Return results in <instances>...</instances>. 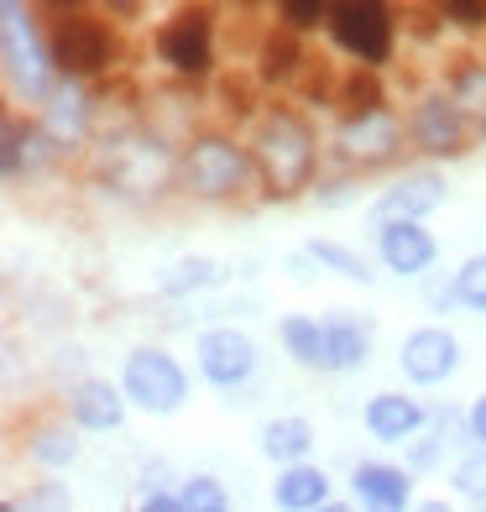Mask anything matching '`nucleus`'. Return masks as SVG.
I'll return each instance as SVG.
<instances>
[{
  "mask_svg": "<svg viewBox=\"0 0 486 512\" xmlns=\"http://www.w3.org/2000/svg\"><path fill=\"white\" fill-rule=\"evenodd\" d=\"M251 157L262 168V199H298L319 189V168H324V147H319V126L298 100H267L262 115L246 126Z\"/></svg>",
  "mask_w": 486,
  "mask_h": 512,
  "instance_id": "obj_1",
  "label": "nucleus"
},
{
  "mask_svg": "<svg viewBox=\"0 0 486 512\" xmlns=\"http://www.w3.org/2000/svg\"><path fill=\"white\" fill-rule=\"evenodd\" d=\"M178 189L199 204H241L262 189V168L251 142L230 126H204L194 142L178 147Z\"/></svg>",
  "mask_w": 486,
  "mask_h": 512,
  "instance_id": "obj_2",
  "label": "nucleus"
},
{
  "mask_svg": "<svg viewBox=\"0 0 486 512\" xmlns=\"http://www.w3.org/2000/svg\"><path fill=\"white\" fill-rule=\"evenodd\" d=\"M48 11L27 6V0H6L0 6V74H6V95L27 110H48L63 89V74L48 48Z\"/></svg>",
  "mask_w": 486,
  "mask_h": 512,
  "instance_id": "obj_3",
  "label": "nucleus"
},
{
  "mask_svg": "<svg viewBox=\"0 0 486 512\" xmlns=\"http://www.w3.org/2000/svg\"><path fill=\"white\" fill-rule=\"evenodd\" d=\"M53 21H48V48H53V63L63 84H84L95 89L105 84L110 74H121L126 63V42H121V27L105 16V6H42Z\"/></svg>",
  "mask_w": 486,
  "mask_h": 512,
  "instance_id": "obj_4",
  "label": "nucleus"
},
{
  "mask_svg": "<svg viewBox=\"0 0 486 512\" xmlns=\"http://www.w3.org/2000/svg\"><path fill=\"white\" fill-rule=\"evenodd\" d=\"M152 58L178 84H215L220 79V6H178L152 32Z\"/></svg>",
  "mask_w": 486,
  "mask_h": 512,
  "instance_id": "obj_5",
  "label": "nucleus"
},
{
  "mask_svg": "<svg viewBox=\"0 0 486 512\" xmlns=\"http://www.w3.org/2000/svg\"><path fill=\"white\" fill-rule=\"evenodd\" d=\"M324 37L345 63L366 74H387L398 63V11L387 0H335Z\"/></svg>",
  "mask_w": 486,
  "mask_h": 512,
  "instance_id": "obj_6",
  "label": "nucleus"
},
{
  "mask_svg": "<svg viewBox=\"0 0 486 512\" xmlns=\"http://www.w3.org/2000/svg\"><path fill=\"white\" fill-rule=\"evenodd\" d=\"M408 147V121L398 105H387L377 115H335V131L324 142V157L345 173H377V168H392Z\"/></svg>",
  "mask_w": 486,
  "mask_h": 512,
  "instance_id": "obj_7",
  "label": "nucleus"
},
{
  "mask_svg": "<svg viewBox=\"0 0 486 512\" xmlns=\"http://www.w3.org/2000/svg\"><path fill=\"white\" fill-rule=\"evenodd\" d=\"M121 392H126V403L136 413H147V418H173L189 408V366H183L168 345H131L126 361H121Z\"/></svg>",
  "mask_w": 486,
  "mask_h": 512,
  "instance_id": "obj_8",
  "label": "nucleus"
},
{
  "mask_svg": "<svg viewBox=\"0 0 486 512\" xmlns=\"http://www.w3.org/2000/svg\"><path fill=\"white\" fill-rule=\"evenodd\" d=\"M403 121H408V147L419 152L429 168L434 162H455V157L476 152V115L460 110L439 84L408 100Z\"/></svg>",
  "mask_w": 486,
  "mask_h": 512,
  "instance_id": "obj_9",
  "label": "nucleus"
},
{
  "mask_svg": "<svg viewBox=\"0 0 486 512\" xmlns=\"http://www.w3.org/2000/svg\"><path fill=\"white\" fill-rule=\"evenodd\" d=\"M445 204H450V178L439 168H429V162H413V168L392 173L377 189L366 220H372V230L377 225H398V220H419L424 225L434 209H445Z\"/></svg>",
  "mask_w": 486,
  "mask_h": 512,
  "instance_id": "obj_10",
  "label": "nucleus"
},
{
  "mask_svg": "<svg viewBox=\"0 0 486 512\" xmlns=\"http://www.w3.org/2000/svg\"><path fill=\"white\" fill-rule=\"evenodd\" d=\"M194 366L215 392H241L262 366V351L241 324H210L194 335Z\"/></svg>",
  "mask_w": 486,
  "mask_h": 512,
  "instance_id": "obj_11",
  "label": "nucleus"
},
{
  "mask_svg": "<svg viewBox=\"0 0 486 512\" xmlns=\"http://www.w3.org/2000/svg\"><path fill=\"white\" fill-rule=\"evenodd\" d=\"M58 162H68V152L48 136V126L37 115H21V110H6V131H0V178L11 183H32L42 173H53Z\"/></svg>",
  "mask_w": 486,
  "mask_h": 512,
  "instance_id": "obj_12",
  "label": "nucleus"
},
{
  "mask_svg": "<svg viewBox=\"0 0 486 512\" xmlns=\"http://www.w3.org/2000/svg\"><path fill=\"white\" fill-rule=\"evenodd\" d=\"M398 371L408 387H445L460 371V335L450 324H413L398 345Z\"/></svg>",
  "mask_w": 486,
  "mask_h": 512,
  "instance_id": "obj_13",
  "label": "nucleus"
},
{
  "mask_svg": "<svg viewBox=\"0 0 486 512\" xmlns=\"http://www.w3.org/2000/svg\"><path fill=\"white\" fill-rule=\"evenodd\" d=\"M372 246H377L382 272L403 277V283H424V277H434L439 241H434V230H429V225H419V220L377 225V230H372Z\"/></svg>",
  "mask_w": 486,
  "mask_h": 512,
  "instance_id": "obj_14",
  "label": "nucleus"
},
{
  "mask_svg": "<svg viewBox=\"0 0 486 512\" xmlns=\"http://www.w3.org/2000/svg\"><path fill=\"white\" fill-rule=\"evenodd\" d=\"M37 121L48 126V136H53L68 157H74V152H84L89 142H100L105 100L95 95V89H84V84H63L58 95H53V105L42 110Z\"/></svg>",
  "mask_w": 486,
  "mask_h": 512,
  "instance_id": "obj_15",
  "label": "nucleus"
},
{
  "mask_svg": "<svg viewBox=\"0 0 486 512\" xmlns=\"http://www.w3.org/2000/svg\"><path fill=\"white\" fill-rule=\"evenodd\" d=\"M63 413L74 418V429L79 434H115V429H126V392L121 382H110V377H74L63 387Z\"/></svg>",
  "mask_w": 486,
  "mask_h": 512,
  "instance_id": "obj_16",
  "label": "nucleus"
},
{
  "mask_svg": "<svg viewBox=\"0 0 486 512\" xmlns=\"http://www.w3.org/2000/svg\"><path fill=\"white\" fill-rule=\"evenodd\" d=\"M429 403L413 398L403 387H382L361 403V429L377 439V445H413L424 429H429Z\"/></svg>",
  "mask_w": 486,
  "mask_h": 512,
  "instance_id": "obj_17",
  "label": "nucleus"
},
{
  "mask_svg": "<svg viewBox=\"0 0 486 512\" xmlns=\"http://www.w3.org/2000/svg\"><path fill=\"white\" fill-rule=\"evenodd\" d=\"M351 502L361 512H413L419 497H413V471L398 460H356L351 465Z\"/></svg>",
  "mask_w": 486,
  "mask_h": 512,
  "instance_id": "obj_18",
  "label": "nucleus"
},
{
  "mask_svg": "<svg viewBox=\"0 0 486 512\" xmlns=\"http://www.w3.org/2000/svg\"><path fill=\"white\" fill-rule=\"evenodd\" d=\"M319 319H324V371L319 377H356V371H366L377 324L356 309H330Z\"/></svg>",
  "mask_w": 486,
  "mask_h": 512,
  "instance_id": "obj_19",
  "label": "nucleus"
},
{
  "mask_svg": "<svg viewBox=\"0 0 486 512\" xmlns=\"http://www.w3.org/2000/svg\"><path fill=\"white\" fill-rule=\"evenodd\" d=\"M21 455H27L42 476H63V471L79 465L84 439L74 429V418L58 408V413H42V418H32V424L21 429Z\"/></svg>",
  "mask_w": 486,
  "mask_h": 512,
  "instance_id": "obj_20",
  "label": "nucleus"
},
{
  "mask_svg": "<svg viewBox=\"0 0 486 512\" xmlns=\"http://www.w3.org/2000/svg\"><path fill=\"white\" fill-rule=\"evenodd\" d=\"M455 445H466L471 450V439H466V408H455V403H439L429 413V429L413 439V445H403V465L413 476H434V471H445V455Z\"/></svg>",
  "mask_w": 486,
  "mask_h": 512,
  "instance_id": "obj_21",
  "label": "nucleus"
},
{
  "mask_svg": "<svg viewBox=\"0 0 486 512\" xmlns=\"http://www.w3.org/2000/svg\"><path fill=\"white\" fill-rule=\"evenodd\" d=\"M251 79H257L262 89H293L298 79H309L304 37H293L272 21V27L262 32V42H257V53H251Z\"/></svg>",
  "mask_w": 486,
  "mask_h": 512,
  "instance_id": "obj_22",
  "label": "nucleus"
},
{
  "mask_svg": "<svg viewBox=\"0 0 486 512\" xmlns=\"http://www.w3.org/2000/svg\"><path fill=\"white\" fill-rule=\"evenodd\" d=\"M314 445H319V429L309 424L304 413H277V418H267V424L257 429V450H262V460L277 465V471L314 460Z\"/></svg>",
  "mask_w": 486,
  "mask_h": 512,
  "instance_id": "obj_23",
  "label": "nucleus"
},
{
  "mask_svg": "<svg viewBox=\"0 0 486 512\" xmlns=\"http://www.w3.org/2000/svg\"><path fill=\"white\" fill-rule=\"evenodd\" d=\"M324 502H335V481L319 460L288 465V471L272 476V507L277 512H319Z\"/></svg>",
  "mask_w": 486,
  "mask_h": 512,
  "instance_id": "obj_24",
  "label": "nucleus"
},
{
  "mask_svg": "<svg viewBox=\"0 0 486 512\" xmlns=\"http://www.w3.org/2000/svg\"><path fill=\"white\" fill-rule=\"evenodd\" d=\"M230 283V267L220 256H178L157 272V293L162 298H194V293H215Z\"/></svg>",
  "mask_w": 486,
  "mask_h": 512,
  "instance_id": "obj_25",
  "label": "nucleus"
},
{
  "mask_svg": "<svg viewBox=\"0 0 486 512\" xmlns=\"http://www.w3.org/2000/svg\"><path fill=\"white\" fill-rule=\"evenodd\" d=\"M277 345L298 371H324V319L319 314H283L277 319Z\"/></svg>",
  "mask_w": 486,
  "mask_h": 512,
  "instance_id": "obj_26",
  "label": "nucleus"
},
{
  "mask_svg": "<svg viewBox=\"0 0 486 512\" xmlns=\"http://www.w3.org/2000/svg\"><path fill=\"white\" fill-rule=\"evenodd\" d=\"M309 256V262L319 267V272H335L340 283H356V288H372L377 283V272H372V262L356 251V246H345V241H335V236H314V241H304L298 246Z\"/></svg>",
  "mask_w": 486,
  "mask_h": 512,
  "instance_id": "obj_27",
  "label": "nucleus"
},
{
  "mask_svg": "<svg viewBox=\"0 0 486 512\" xmlns=\"http://www.w3.org/2000/svg\"><path fill=\"white\" fill-rule=\"evenodd\" d=\"M439 89H445L460 110H471L481 121L486 115V58L481 53H460L445 74H439Z\"/></svg>",
  "mask_w": 486,
  "mask_h": 512,
  "instance_id": "obj_28",
  "label": "nucleus"
},
{
  "mask_svg": "<svg viewBox=\"0 0 486 512\" xmlns=\"http://www.w3.org/2000/svg\"><path fill=\"white\" fill-rule=\"evenodd\" d=\"M387 79L382 74H366V68H345L340 84H335V115H377L387 110Z\"/></svg>",
  "mask_w": 486,
  "mask_h": 512,
  "instance_id": "obj_29",
  "label": "nucleus"
},
{
  "mask_svg": "<svg viewBox=\"0 0 486 512\" xmlns=\"http://www.w3.org/2000/svg\"><path fill=\"white\" fill-rule=\"evenodd\" d=\"M450 492L455 502H471L476 512L486 507V450H460L455 465H450Z\"/></svg>",
  "mask_w": 486,
  "mask_h": 512,
  "instance_id": "obj_30",
  "label": "nucleus"
},
{
  "mask_svg": "<svg viewBox=\"0 0 486 512\" xmlns=\"http://www.w3.org/2000/svg\"><path fill=\"white\" fill-rule=\"evenodd\" d=\"M330 6H335V0H277L272 21L283 32H293V37H314V32L330 27Z\"/></svg>",
  "mask_w": 486,
  "mask_h": 512,
  "instance_id": "obj_31",
  "label": "nucleus"
},
{
  "mask_svg": "<svg viewBox=\"0 0 486 512\" xmlns=\"http://www.w3.org/2000/svg\"><path fill=\"white\" fill-rule=\"evenodd\" d=\"M178 502L183 512H230V486L215 471H194L178 481Z\"/></svg>",
  "mask_w": 486,
  "mask_h": 512,
  "instance_id": "obj_32",
  "label": "nucleus"
},
{
  "mask_svg": "<svg viewBox=\"0 0 486 512\" xmlns=\"http://www.w3.org/2000/svg\"><path fill=\"white\" fill-rule=\"evenodd\" d=\"M455 293H460V309L486 314V251H471L455 267Z\"/></svg>",
  "mask_w": 486,
  "mask_h": 512,
  "instance_id": "obj_33",
  "label": "nucleus"
},
{
  "mask_svg": "<svg viewBox=\"0 0 486 512\" xmlns=\"http://www.w3.org/2000/svg\"><path fill=\"white\" fill-rule=\"evenodd\" d=\"M434 16H439L445 32H466V37L486 32V0H439Z\"/></svg>",
  "mask_w": 486,
  "mask_h": 512,
  "instance_id": "obj_34",
  "label": "nucleus"
},
{
  "mask_svg": "<svg viewBox=\"0 0 486 512\" xmlns=\"http://www.w3.org/2000/svg\"><path fill=\"white\" fill-rule=\"evenodd\" d=\"M21 507L27 512H74V492H68V481L42 476V481H32L27 492H21Z\"/></svg>",
  "mask_w": 486,
  "mask_h": 512,
  "instance_id": "obj_35",
  "label": "nucleus"
},
{
  "mask_svg": "<svg viewBox=\"0 0 486 512\" xmlns=\"http://www.w3.org/2000/svg\"><path fill=\"white\" fill-rule=\"evenodd\" d=\"M424 304H429V314H450V309H460V293H455V272L450 277H424Z\"/></svg>",
  "mask_w": 486,
  "mask_h": 512,
  "instance_id": "obj_36",
  "label": "nucleus"
},
{
  "mask_svg": "<svg viewBox=\"0 0 486 512\" xmlns=\"http://www.w3.org/2000/svg\"><path fill=\"white\" fill-rule=\"evenodd\" d=\"M314 199H319L324 209H340V204L361 199V178H356V173H345V178H330V183H319V189H314Z\"/></svg>",
  "mask_w": 486,
  "mask_h": 512,
  "instance_id": "obj_37",
  "label": "nucleus"
},
{
  "mask_svg": "<svg viewBox=\"0 0 486 512\" xmlns=\"http://www.w3.org/2000/svg\"><path fill=\"white\" fill-rule=\"evenodd\" d=\"M131 512H183L178 486H142V497H136Z\"/></svg>",
  "mask_w": 486,
  "mask_h": 512,
  "instance_id": "obj_38",
  "label": "nucleus"
},
{
  "mask_svg": "<svg viewBox=\"0 0 486 512\" xmlns=\"http://www.w3.org/2000/svg\"><path fill=\"white\" fill-rule=\"evenodd\" d=\"M466 439L476 450H486V392H476V398L466 403Z\"/></svg>",
  "mask_w": 486,
  "mask_h": 512,
  "instance_id": "obj_39",
  "label": "nucleus"
},
{
  "mask_svg": "<svg viewBox=\"0 0 486 512\" xmlns=\"http://www.w3.org/2000/svg\"><path fill=\"white\" fill-rule=\"evenodd\" d=\"M105 16L115 21V27H136V21H147L152 11L136 6V0H105Z\"/></svg>",
  "mask_w": 486,
  "mask_h": 512,
  "instance_id": "obj_40",
  "label": "nucleus"
},
{
  "mask_svg": "<svg viewBox=\"0 0 486 512\" xmlns=\"http://www.w3.org/2000/svg\"><path fill=\"white\" fill-rule=\"evenodd\" d=\"M413 512H460V502L455 497H419V507Z\"/></svg>",
  "mask_w": 486,
  "mask_h": 512,
  "instance_id": "obj_41",
  "label": "nucleus"
},
{
  "mask_svg": "<svg viewBox=\"0 0 486 512\" xmlns=\"http://www.w3.org/2000/svg\"><path fill=\"white\" fill-rule=\"evenodd\" d=\"M319 512H356V502L351 497H335V502H324Z\"/></svg>",
  "mask_w": 486,
  "mask_h": 512,
  "instance_id": "obj_42",
  "label": "nucleus"
},
{
  "mask_svg": "<svg viewBox=\"0 0 486 512\" xmlns=\"http://www.w3.org/2000/svg\"><path fill=\"white\" fill-rule=\"evenodd\" d=\"M0 512H27V507H21V497H6V502H0Z\"/></svg>",
  "mask_w": 486,
  "mask_h": 512,
  "instance_id": "obj_43",
  "label": "nucleus"
},
{
  "mask_svg": "<svg viewBox=\"0 0 486 512\" xmlns=\"http://www.w3.org/2000/svg\"><path fill=\"white\" fill-rule=\"evenodd\" d=\"M476 147H486V115H481V121H476Z\"/></svg>",
  "mask_w": 486,
  "mask_h": 512,
  "instance_id": "obj_44",
  "label": "nucleus"
},
{
  "mask_svg": "<svg viewBox=\"0 0 486 512\" xmlns=\"http://www.w3.org/2000/svg\"><path fill=\"white\" fill-rule=\"evenodd\" d=\"M481 512H486V507H481Z\"/></svg>",
  "mask_w": 486,
  "mask_h": 512,
  "instance_id": "obj_45",
  "label": "nucleus"
}]
</instances>
